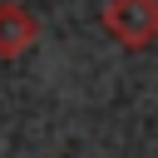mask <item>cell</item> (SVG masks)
<instances>
[{
	"mask_svg": "<svg viewBox=\"0 0 158 158\" xmlns=\"http://www.w3.org/2000/svg\"><path fill=\"white\" fill-rule=\"evenodd\" d=\"M104 30L123 49H148L158 40V0H109L104 5Z\"/></svg>",
	"mask_w": 158,
	"mask_h": 158,
	"instance_id": "obj_1",
	"label": "cell"
},
{
	"mask_svg": "<svg viewBox=\"0 0 158 158\" xmlns=\"http://www.w3.org/2000/svg\"><path fill=\"white\" fill-rule=\"evenodd\" d=\"M35 35H40L35 15H30L25 5L5 0V5H0V59H15V54H25V49L35 44Z\"/></svg>",
	"mask_w": 158,
	"mask_h": 158,
	"instance_id": "obj_2",
	"label": "cell"
}]
</instances>
